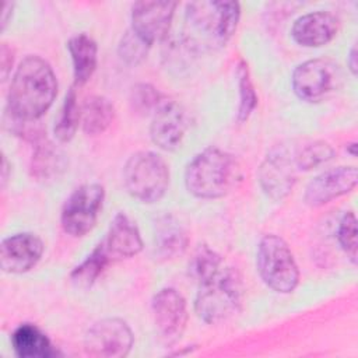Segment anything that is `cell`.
I'll use <instances>...</instances> for the list:
<instances>
[{
    "mask_svg": "<svg viewBox=\"0 0 358 358\" xmlns=\"http://www.w3.org/2000/svg\"><path fill=\"white\" fill-rule=\"evenodd\" d=\"M340 84V70L329 59H310L292 73V88L298 98L306 102H320Z\"/></svg>",
    "mask_w": 358,
    "mask_h": 358,
    "instance_id": "obj_8",
    "label": "cell"
},
{
    "mask_svg": "<svg viewBox=\"0 0 358 358\" xmlns=\"http://www.w3.org/2000/svg\"><path fill=\"white\" fill-rule=\"evenodd\" d=\"M84 345L85 352L91 357L122 358L133 347V333L122 319H102L88 329Z\"/></svg>",
    "mask_w": 358,
    "mask_h": 358,
    "instance_id": "obj_9",
    "label": "cell"
},
{
    "mask_svg": "<svg viewBox=\"0 0 358 358\" xmlns=\"http://www.w3.org/2000/svg\"><path fill=\"white\" fill-rule=\"evenodd\" d=\"M257 271L267 287L289 294L299 281V270L287 242L277 235H266L257 246Z\"/></svg>",
    "mask_w": 358,
    "mask_h": 358,
    "instance_id": "obj_6",
    "label": "cell"
},
{
    "mask_svg": "<svg viewBox=\"0 0 358 358\" xmlns=\"http://www.w3.org/2000/svg\"><path fill=\"white\" fill-rule=\"evenodd\" d=\"M333 148L324 141H313L294 151V161L298 169L308 171L333 157Z\"/></svg>",
    "mask_w": 358,
    "mask_h": 358,
    "instance_id": "obj_25",
    "label": "cell"
},
{
    "mask_svg": "<svg viewBox=\"0 0 358 358\" xmlns=\"http://www.w3.org/2000/svg\"><path fill=\"white\" fill-rule=\"evenodd\" d=\"M115 116L113 105L109 99L92 95L85 99L81 106V124L87 134H99L105 131L112 123Z\"/></svg>",
    "mask_w": 358,
    "mask_h": 358,
    "instance_id": "obj_22",
    "label": "cell"
},
{
    "mask_svg": "<svg viewBox=\"0 0 358 358\" xmlns=\"http://www.w3.org/2000/svg\"><path fill=\"white\" fill-rule=\"evenodd\" d=\"M241 175V166L232 154L208 147L187 164L185 185L199 199H220L236 186Z\"/></svg>",
    "mask_w": 358,
    "mask_h": 358,
    "instance_id": "obj_3",
    "label": "cell"
},
{
    "mask_svg": "<svg viewBox=\"0 0 358 358\" xmlns=\"http://www.w3.org/2000/svg\"><path fill=\"white\" fill-rule=\"evenodd\" d=\"M238 74V87H239V108H238V120L243 122L249 117L252 110L257 103V95L252 84L249 70L245 62H241L236 70Z\"/></svg>",
    "mask_w": 358,
    "mask_h": 358,
    "instance_id": "obj_26",
    "label": "cell"
},
{
    "mask_svg": "<svg viewBox=\"0 0 358 358\" xmlns=\"http://www.w3.org/2000/svg\"><path fill=\"white\" fill-rule=\"evenodd\" d=\"M108 264H110L108 257L96 245V248L87 256V259L71 271V281L76 287L90 288Z\"/></svg>",
    "mask_w": 358,
    "mask_h": 358,
    "instance_id": "obj_24",
    "label": "cell"
},
{
    "mask_svg": "<svg viewBox=\"0 0 358 358\" xmlns=\"http://www.w3.org/2000/svg\"><path fill=\"white\" fill-rule=\"evenodd\" d=\"M192 270L199 281L194 309L206 323H220L236 315L242 306L243 284L239 273L207 246L194 255Z\"/></svg>",
    "mask_w": 358,
    "mask_h": 358,
    "instance_id": "obj_1",
    "label": "cell"
},
{
    "mask_svg": "<svg viewBox=\"0 0 358 358\" xmlns=\"http://www.w3.org/2000/svg\"><path fill=\"white\" fill-rule=\"evenodd\" d=\"M295 169L294 151L281 147L268 154L259 169V180L264 193L274 200L285 197L295 183Z\"/></svg>",
    "mask_w": 358,
    "mask_h": 358,
    "instance_id": "obj_13",
    "label": "cell"
},
{
    "mask_svg": "<svg viewBox=\"0 0 358 358\" xmlns=\"http://www.w3.org/2000/svg\"><path fill=\"white\" fill-rule=\"evenodd\" d=\"M57 80L50 64L29 55L18 64L8 91V113L20 120L35 122L53 103Z\"/></svg>",
    "mask_w": 358,
    "mask_h": 358,
    "instance_id": "obj_2",
    "label": "cell"
},
{
    "mask_svg": "<svg viewBox=\"0 0 358 358\" xmlns=\"http://www.w3.org/2000/svg\"><path fill=\"white\" fill-rule=\"evenodd\" d=\"M0 55H1L0 56L1 57V78L6 80L11 70V66H13V53H11V49H8L6 43H3Z\"/></svg>",
    "mask_w": 358,
    "mask_h": 358,
    "instance_id": "obj_30",
    "label": "cell"
},
{
    "mask_svg": "<svg viewBox=\"0 0 358 358\" xmlns=\"http://www.w3.org/2000/svg\"><path fill=\"white\" fill-rule=\"evenodd\" d=\"M357 180L358 172L355 166H338L324 171L309 182L303 199L312 207L323 206L351 192Z\"/></svg>",
    "mask_w": 358,
    "mask_h": 358,
    "instance_id": "obj_15",
    "label": "cell"
},
{
    "mask_svg": "<svg viewBox=\"0 0 358 358\" xmlns=\"http://www.w3.org/2000/svg\"><path fill=\"white\" fill-rule=\"evenodd\" d=\"M187 246L185 228L173 215H162L155 222V248L159 257L165 260L180 256Z\"/></svg>",
    "mask_w": 358,
    "mask_h": 358,
    "instance_id": "obj_19",
    "label": "cell"
},
{
    "mask_svg": "<svg viewBox=\"0 0 358 358\" xmlns=\"http://www.w3.org/2000/svg\"><path fill=\"white\" fill-rule=\"evenodd\" d=\"M105 199L103 186L85 183L77 187L62 210V227L71 236H84L96 224Z\"/></svg>",
    "mask_w": 358,
    "mask_h": 358,
    "instance_id": "obj_7",
    "label": "cell"
},
{
    "mask_svg": "<svg viewBox=\"0 0 358 358\" xmlns=\"http://www.w3.org/2000/svg\"><path fill=\"white\" fill-rule=\"evenodd\" d=\"M162 99L164 95H161L152 85L144 83L134 85L130 92L131 109L141 116L152 115Z\"/></svg>",
    "mask_w": 358,
    "mask_h": 358,
    "instance_id": "obj_27",
    "label": "cell"
},
{
    "mask_svg": "<svg viewBox=\"0 0 358 358\" xmlns=\"http://www.w3.org/2000/svg\"><path fill=\"white\" fill-rule=\"evenodd\" d=\"M123 182L129 194L141 203H155L169 186V169L162 157L152 151L133 154L123 168Z\"/></svg>",
    "mask_w": 358,
    "mask_h": 358,
    "instance_id": "obj_5",
    "label": "cell"
},
{
    "mask_svg": "<svg viewBox=\"0 0 358 358\" xmlns=\"http://www.w3.org/2000/svg\"><path fill=\"white\" fill-rule=\"evenodd\" d=\"M73 60L74 81L77 85L85 84L96 69L98 46L87 34H78L70 38L67 43Z\"/></svg>",
    "mask_w": 358,
    "mask_h": 358,
    "instance_id": "obj_20",
    "label": "cell"
},
{
    "mask_svg": "<svg viewBox=\"0 0 358 358\" xmlns=\"http://www.w3.org/2000/svg\"><path fill=\"white\" fill-rule=\"evenodd\" d=\"M66 169V158L59 147L45 137L36 141L31 161V175L35 180L48 183L56 180Z\"/></svg>",
    "mask_w": 358,
    "mask_h": 358,
    "instance_id": "obj_18",
    "label": "cell"
},
{
    "mask_svg": "<svg viewBox=\"0 0 358 358\" xmlns=\"http://www.w3.org/2000/svg\"><path fill=\"white\" fill-rule=\"evenodd\" d=\"M81 120V108L77 103L76 91L71 88L64 98L60 115L55 124V136L60 141H69L74 137Z\"/></svg>",
    "mask_w": 358,
    "mask_h": 358,
    "instance_id": "obj_23",
    "label": "cell"
},
{
    "mask_svg": "<svg viewBox=\"0 0 358 358\" xmlns=\"http://www.w3.org/2000/svg\"><path fill=\"white\" fill-rule=\"evenodd\" d=\"M155 330L165 344L176 343L187 323V309L185 298L173 288L159 289L151 303Z\"/></svg>",
    "mask_w": 358,
    "mask_h": 358,
    "instance_id": "obj_10",
    "label": "cell"
},
{
    "mask_svg": "<svg viewBox=\"0 0 358 358\" xmlns=\"http://www.w3.org/2000/svg\"><path fill=\"white\" fill-rule=\"evenodd\" d=\"M338 31V20L327 11H313L295 20L291 35L302 46L317 48L329 43Z\"/></svg>",
    "mask_w": 358,
    "mask_h": 358,
    "instance_id": "obj_17",
    "label": "cell"
},
{
    "mask_svg": "<svg viewBox=\"0 0 358 358\" xmlns=\"http://www.w3.org/2000/svg\"><path fill=\"white\" fill-rule=\"evenodd\" d=\"M338 242L352 263L357 262V218L352 211L344 214L338 225Z\"/></svg>",
    "mask_w": 358,
    "mask_h": 358,
    "instance_id": "obj_29",
    "label": "cell"
},
{
    "mask_svg": "<svg viewBox=\"0 0 358 358\" xmlns=\"http://www.w3.org/2000/svg\"><path fill=\"white\" fill-rule=\"evenodd\" d=\"M109 263L131 257L143 249V241L137 225L123 213L110 221L105 238L98 245Z\"/></svg>",
    "mask_w": 358,
    "mask_h": 358,
    "instance_id": "obj_16",
    "label": "cell"
},
{
    "mask_svg": "<svg viewBox=\"0 0 358 358\" xmlns=\"http://www.w3.org/2000/svg\"><path fill=\"white\" fill-rule=\"evenodd\" d=\"M187 130V116L183 108L175 101L164 96L152 113L150 136L154 144L165 151L176 150Z\"/></svg>",
    "mask_w": 358,
    "mask_h": 358,
    "instance_id": "obj_12",
    "label": "cell"
},
{
    "mask_svg": "<svg viewBox=\"0 0 358 358\" xmlns=\"http://www.w3.org/2000/svg\"><path fill=\"white\" fill-rule=\"evenodd\" d=\"M7 159H6V157L3 155V176H1V182H3V186H4V183H6V180H7Z\"/></svg>",
    "mask_w": 358,
    "mask_h": 358,
    "instance_id": "obj_33",
    "label": "cell"
},
{
    "mask_svg": "<svg viewBox=\"0 0 358 358\" xmlns=\"http://www.w3.org/2000/svg\"><path fill=\"white\" fill-rule=\"evenodd\" d=\"M150 45L129 29L120 39L119 56L127 64H138L147 56Z\"/></svg>",
    "mask_w": 358,
    "mask_h": 358,
    "instance_id": "obj_28",
    "label": "cell"
},
{
    "mask_svg": "<svg viewBox=\"0 0 358 358\" xmlns=\"http://www.w3.org/2000/svg\"><path fill=\"white\" fill-rule=\"evenodd\" d=\"M11 344L15 354L21 358H48L56 355L52 343L34 324H21L11 336Z\"/></svg>",
    "mask_w": 358,
    "mask_h": 358,
    "instance_id": "obj_21",
    "label": "cell"
},
{
    "mask_svg": "<svg viewBox=\"0 0 358 358\" xmlns=\"http://www.w3.org/2000/svg\"><path fill=\"white\" fill-rule=\"evenodd\" d=\"M43 253V242L29 232L15 234L0 245V267L6 273L21 274L31 270Z\"/></svg>",
    "mask_w": 358,
    "mask_h": 358,
    "instance_id": "obj_14",
    "label": "cell"
},
{
    "mask_svg": "<svg viewBox=\"0 0 358 358\" xmlns=\"http://www.w3.org/2000/svg\"><path fill=\"white\" fill-rule=\"evenodd\" d=\"M13 8H14V4L13 3H3V11H1V31L6 28V25L8 24L11 15H13Z\"/></svg>",
    "mask_w": 358,
    "mask_h": 358,
    "instance_id": "obj_31",
    "label": "cell"
},
{
    "mask_svg": "<svg viewBox=\"0 0 358 358\" xmlns=\"http://www.w3.org/2000/svg\"><path fill=\"white\" fill-rule=\"evenodd\" d=\"M176 8L173 1H137L131 6V31L150 46L168 35Z\"/></svg>",
    "mask_w": 358,
    "mask_h": 358,
    "instance_id": "obj_11",
    "label": "cell"
},
{
    "mask_svg": "<svg viewBox=\"0 0 358 358\" xmlns=\"http://www.w3.org/2000/svg\"><path fill=\"white\" fill-rule=\"evenodd\" d=\"M347 63H348V67H350L351 73H352V74H357V49H355V46L351 48Z\"/></svg>",
    "mask_w": 358,
    "mask_h": 358,
    "instance_id": "obj_32",
    "label": "cell"
},
{
    "mask_svg": "<svg viewBox=\"0 0 358 358\" xmlns=\"http://www.w3.org/2000/svg\"><path fill=\"white\" fill-rule=\"evenodd\" d=\"M241 15L236 1H192L186 7V45L217 48L234 35Z\"/></svg>",
    "mask_w": 358,
    "mask_h": 358,
    "instance_id": "obj_4",
    "label": "cell"
}]
</instances>
